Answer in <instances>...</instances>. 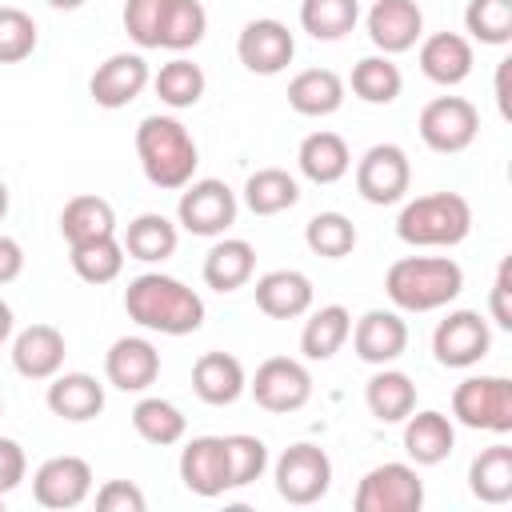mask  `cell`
Instances as JSON below:
<instances>
[{
  "label": "cell",
  "mask_w": 512,
  "mask_h": 512,
  "mask_svg": "<svg viewBox=\"0 0 512 512\" xmlns=\"http://www.w3.org/2000/svg\"><path fill=\"white\" fill-rule=\"evenodd\" d=\"M300 200V184L284 168H256L244 180V204L256 216H280Z\"/></svg>",
  "instance_id": "35"
},
{
  "label": "cell",
  "mask_w": 512,
  "mask_h": 512,
  "mask_svg": "<svg viewBox=\"0 0 512 512\" xmlns=\"http://www.w3.org/2000/svg\"><path fill=\"white\" fill-rule=\"evenodd\" d=\"M304 244L324 260H344L356 248V224L344 212H316L304 224Z\"/></svg>",
  "instance_id": "41"
},
{
  "label": "cell",
  "mask_w": 512,
  "mask_h": 512,
  "mask_svg": "<svg viewBox=\"0 0 512 512\" xmlns=\"http://www.w3.org/2000/svg\"><path fill=\"white\" fill-rule=\"evenodd\" d=\"M296 168L312 184H336V180H344L348 168H352L348 140L340 132H328V128L308 132L300 140V148H296Z\"/></svg>",
  "instance_id": "26"
},
{
  "label": "cell",
  "mask_w": 512,
  "mask_h": 512,
  "mask_svg": "<svg viewBox=\"0 0 512 512\" xmlns=\"http://www.w3.org/2000/svg\"><path fill=\"white\" fill-rule=\"evenodd\" d=\"M160 376V352L144 336H120L104 352V380L120 392H144Z\"/></svg>",
  "instance_id": "18"
},
{
  "label": "cell",
  "mask_w": 512,
  "mask_h": 512,
  "mask_svg": "<svg viewBox=\"0 0 512 512\" xmlns=\"http://www.w3.org/2000/svg\"><path fill=\"white\" fill-rule=\"evenodd\" d=\"M92 496V468L84 456H52L32 472V500L40 508H76Z\"/></svg>",
  "instance_id": "14"
},
{
  "label": "cell",
  "mask_w": 512,
  "mask_h": 512,
  "mask_svg": "<svg viewBox=\"0 0 512 512\" xmlns=\"http://www.w3.org/2000/svg\"><path fill=\"white\" fill-rule=\"evenodd\" d=\"M200 272H204V284H208L212 292H236V288H244V284L252 280V272H256V248H252L248 240H240V236H220V240L208 248Z\"/></svg>",
  "instance_id": "27"
},
{
  "label": "cell",
  "mask_w": 512,
  "mask_h": 512,
  "mask_svg": "<svg viewBox=\"0 0 512 512\" xmlns=\"http://www.w3.org/2000/svg\"><path fill=\"white\" fill-rule=\"evenodd\" d=\"M32 52H36V20L16 4H0V64H20Z\"/></svg>",
  "instance_id": "44"
},
{
  "label": "cell",
  "mask_w": 512,
  "mask_h": 512,
  "mask_svg": "<svg viewBox=\"0 0 512 512\" xmlns=\"http://www.w3.org/2000/svg\"><path fill=\"white\" fill-rule=\"evenodd\" d=\"M8 336H12V308L8 300H0V348L8 344Z\"/></svg>",
  "instance_id": "51"
},
{
  "label": "cell",
  "mask_w": 512,
  "mask_h": 512,
  "mask_svg": "<svg viewBox=\"0 0 512 512\" xmlns=\"http://www.w3.org/2000/svg\"><path fill=\"white\" fill-rule=\"evenodd\" d=\"M488 316L496 328L512 332V260H500V268H496V280L488 292Z\"/></svg>",
  "instance_id": "47"
},
{
  "label": "cell",
  "mask_w": 512,
  "mask_h": 512,
  "mask_svg": "<svg viewBox=\"0 0 512 512\" xmlns=\"http://www.w3.org/2000/svg\"><path fill=\"white\" fill-rule=\"evenodd\" d=\"M132 428H136V436H140L144 444L172 448V444L184 440L188 420H184V412H180L172 400H164V396H144V400H136V408H132Z\"/></svg>",
  "instance_id": "34"
},
{
  "label": "cell",
  "mask_w": 512,
  "mask_h": 512,
  "mask_svg": "<svg viewBox=\"0 0 512 512\" xmlns=\"http://www.w3.org/2000/svg\"><path fill=\"white\" fill-rule=\"evenodd\" d=\"M464 28L480 44H508L512 40V0H468L464 8Z\"/></svg>",
  "instance_id": "43"
},
{
  "label": "cell",
  "mask_w": 512,
  "mask_h": 512,
  "mask_svg": "<svg viewBox=\"0 0 512 512\" xmlns=\"http://www.w3.org/2000/svg\"><path fill=\"white\" fill-rule=\"evenodd\" d=\"M60 236L72 244H84V240H100V236H116V212L104 196L96 192H80L64 204L60 212Z\"/></svg>",
  "instance_id": "30"
},
{
  "label": "cell",
  "mask_w": 512,
  "mask_h": 512,
  "mask_svg": "<svg viewBox=\"0 0 512 512\" xmlns=\"http://www.w3.org/2000/svg\"><path fill=\"white\" fill-rule=\"evenodd\" d=\"M360 20V0H300V28L312 40H344Z\"/></svg>",
  "instance_id": "38"
},
{
  "label": "cell",
  "mask_w": 512,
  "mask_h": 512,
  "mask_svg": "<svg viewBox=\"0 0 512 512\" xmlns=\"http://www.w3.org/2000/svg\"><path fill=\"white\" fill-rule=\"evenodd\" d=\"M256 296V308L272 320H296L312 308V280L296 268H272L256 280L252 288Z\"/></svg>",
  "instance_id": "23"
},
{
  "label": "cell",
  "mask_w": 512,
  "mask_h": 512,
  "mask_svg": "<svg viewBox=\"0 0 512 512\" xmlns=\"http://www.w3.org/2000/svg\"><path fill=\"white\" fill-rule=\"evenodd\" d=\"M488 348H492V328L472 308L448 312L432 332V356L444 368H472L488 356Z\"/></svg>",
  "instance_id": "12"
},
{
  "label": "cell",
  "mask_w": 512,
  "mask_h": 512,
  "mask_svg": "<svg viewBox=\"0 0 512 512\" xmlns=\"http://www.w3.org/2000/svg\"><path fill=\"white\" fill-rule=\"evenodd\" d=\"M124 312L148 332L160 336H188L204 324V300L196 288H188L176 276L164 272H140L124 288Z\"/></svg>",
  "instance_id": "1"
},
{
  "label": "cell",
  "mask_w": 512,
  "mask_h": 512,
  "mask_svg": "<svg viewBox=\"0 0 512 512\" xmlns=\"http://www.w3.org/2000/svg\"><path fill=\"white\" fill-rule=\"evenodd\" d=\"M136 156H140L148 184L164 188V192H180L196 176V164H200V148H196L192 132L176 116H160V112L140 120Z\"/></svg>",
  "instance_id": "2"
},
{
  "label": "cell",
  "mask_w": 512,
  "mask_h": 512,
  "mask_svg": "<svg viewBox=\"0 0 512 512\" xmlns=\"http://www.w3.org/2000/svg\"><path fill=\"white\" fill-rule=\"evenodd\" d=\"M416 132L420 140L432 148V152H444V156H456L464 152L476 132H480V112L472 100L464 96H436L420 108V120H416Z\"/></svg>",
  "instance_id": "9"
},
{
  "label": "cell",
  "mask_w": 512,
  "mask_h": 512,
  "mask_svg": "<svg viewBox=\"0 0 512 512\" xmlns=\"http://www.w3.org/2000/svg\"><path fill=\"white\" fill-rule=\"evenodd\" d=\"M452 448H456V428H452V420L444 412H436V408L416 412L412 408L404 416V452H408L412 464L432 468V464L448 460Z\"/></svg>",
  "instance_id": "24"
},
{
  "label": "cell",
  "mask_w": 512,
  "mask_h": 512,
  "mask_svg": "<svg viewBox=\"0 0 512 512\" xmlns=\"http://www.w3.org/2000/svg\"><path fill=\"white\" fill-rule=\"evenodd\" d=\"M20 272H24V248H20L12 236L0 232V288L12 284Z\"/></svg>",
  "instance_id": "49"
},
{
  "label": "cell",
  "mask_w": 512,
  "mask_h": 512,
  "mask_svg": "<svg viewBox=\"0 0 512 512\" xmlns=\"http://www.w3.org/2000/svg\"><path fill=\"white\" fill-rule=\"evenodd\" d=\"M248 392H252V400H256L264 412L288 416V412H300V408L312 400V372L304 368V360L268 356V360L256 368V376L248 380Z\"/></svg>",
  "instance_id": "10"
},
{
  "label": "cell",
  "mask_w": 512,
  "mask_h": 512,
  "mask_svg": "<svg viewBox=\"0 0 512 512\" xmlns=\"http://www.w3.org/2000/svg\"><path fill=\"white\" fill-rule=\"evenodd\" d=\"M96 508L100 512H144L148 500L132 480H104L96 488Z\"/></svg>",
  "instance_id": "46"
},
{
  "label": "cell",
  "mask_w": 512,
  "mask_h": 512,
  "mask_svg": "<svg viewBox=\"0 0 512 512\" xmlns=\"http://www.w3.org/2000/svg\"><path fill=\"white\" fill-rule=\"evenodd\" d=\"M408 184H412V164L400 144H372L356 160V192H360V200H368L376 208L400 204Z\"/></svg>",
  "instance_id": "11"
},
{
  "label": "cell",
  "mask_w": 512,
  "mask_h": 512,
  "mask_svg": "<svg viewBox=\"0 0 512 512\" xmlns=\"http://www.w3.org/2000/svg\"><path fill=\"white\" fill-rule=\"evenodd\" d=\"M420 72L432 80V84H464L476 56H472V40L460 36V32H432V36H420Z\"/></svg>",
  "instance_id": "21"
},
{
  "label": "cell",
  "mask_w": 512,
  "mask_h": 512,
  "mask_svg": "<svg viewBox=\"0 0 512 512\" xmlns=\"http://www.w3.org/2000/svg\"><path fill=\"white\" fill-rule=\"evenodd\" d=\"M180 480L192 496H220L228 492V452L224 436H192L180 448Z\"/></svg>",
  "instance_id": "19"
},
{
  "label": "cell",
  "mask_w": 512,
  "mask_h": 512,
  "mask_svg": "<svg viewBox=\"0 0 512 512\" xmlns=\"http://www.w3.org/2000/svg\"><path fill=\"white\" fill-rule=\"evenodd\" d=\"M148 84H152V72L140 52H112L104 64H96L88 80V96L96 108L116 112V108H128Z\"/></svg>",
  "instance_id": "15"
},
{
  "label": "cell",
  "mask_w": 512,
  "mask_h": 512,
  "mask_svg": "<svg viewBox=\"0 0 512 512\" xmlns=\"http://www.w3.org/2000/svg\"><path fill=\"white\" fill-rule=\"evenodd\" d=\"M236 56L248 72L256 76H276L292 64L296 56V40L288 32L284 20H272V16H260V20H248L236 36Z\"/></svg>",
  "instance_id": "13"
},
{
  "label": "cell",
  "mask_w": 512,
  "mask_h": 512,
  "mask_svg": "<svg viewBox=\"0 0 512 512\" xmlns=\"http://www.w3.org/2000/svg\"><path fill=\"white\" fill-rule=\"evenodd\" d=\"M348 336H352V352H356L364 364H376V368L400 360L404 348H408V324H404L400 312H392V308H368V312L352 324Z\"/></svg>",
  "instance_id": "17"
},
{
  "label": "cell",
  "mask_w": 512,
  "mask_h": 512,
  "mask_svg": "<svg viewBox=\"0 0 512 512\" xmlns=\"http://www.w3.org/2000/svg\"><path fill=\"white\" fill-rule=\"evenodd\" d=\"M384 292L400 312H436L464 292V268L452 256H400L384 272Z\"/></svg>",
  "instance_id": "3"
},
{
  "label": "cell",
  "mask_w": 512,
  "mask_h": 512,
  "mask_svg": "<svg viewBox=\"0 0 512 512\" xmlns=\"http://www.w3.org/2000/svg\"><path fill=\"white\" fill-rule=\"evenodd\" d=\"M508 68H512V60H500V68H496V100H500L504 116H508Z\"/></svg>",
  "instance_id": "50"
},
{
  "label": "cell",
  "mask_w": 512,
  "mask_h": 512,
  "mask_svg": "<svg viewBox=\"0 0 512 512\" xmlns=\"http://www.w3.org/2000/svg\"><path fill=\"white\" fill-rule=\"evenodd\" d=\"M8 204H12V200H8V184L0 180V224H4V216H8Z\"/></svg>",
  "instance_id": "53"
},
{
  "label": "cell",
  "mask_w": 512,
  "mask_h": 512,
  "mask_svg": "<svg viewBox=\"0 0 512 512\" xmlns=\"http://www.w3.org/2000/svg\"><path fill=\"white\" fill-rule=\"evenodd\" d=\"M288 104L300 116H332L344 104V80L332 68H304L288 80Z\"/></svg>",
  "instance_id": "29"
},
{
  "label": "cell",
  "mask_w": 512,
  "mask_h": 512,
  "mask_svg": "<svg viewBox=\"0 0 512 512\" xmlns=\"http://www.w3.org/2000/svg\"><path fill=\"white\" fill-rule=\"evenodd\" d=\"M72 272L84 284H112L124 272V244L116 236H100V240H84L68 248Z\"/></svg>",
  "instance_id": "37"
},
{
  "label": "cell",
  "mask_w": 512,
  "mask_h": 512,
  "mask_svg": "<svg viewBox=\"0 0 512 512\" xmlns=\"http://www.w3.org/2000/svg\"><path fill=\"white\" fill-rule=\"evenodd\" d=\"M224 452H228V488H248L268 468V444L252 432L224 436Z\"/></svg>",
  "instance_id": "42"
},
{
  "label": "cell",
  "mask_w": 512,
  "mask_h": 512,
  "mask_svg": "<svg viewBox=\"0 0 512 512\" xmlns=\"http://www.w3.org/2000/svg\"><path fill=\"white\" fill-rule=\"evenodd\" d=\"M244 388H248V376L232 352H204L192 364V392L212 408L236 404L244 396Z\"/></svg>",
  "instance_id": "25"
},
{
  "label": "cell",
  "mask_w": 512,
  "mask_h": 512,
  "mask_svg": "<svg viewBox=\"0 0 512 512\" xmlns=\"http://www.w3.org/2000/svg\"><path fill=\"white\" fill-rule=\"evenodd\" d=\"M44 400H48L52 416H60L68 424H84L104 412V384L92 372H56Z\"/></svg>",
  "instance_id": "22"
},
{
  "label": "cell",
  "mask_w": 512,
  "mask_h": 512,
  "mask_svg": "<svg viewBox=\"0 0 512 512\" xmlns=\"http://www.w3.org/2000/svg\"><path fill=\"white\" fill-rule=\"evenodd\" d=\"M364 404L380 424H400L412 408H416V384L408 372L400 368H380L368 384H364Z\"/></svg>",
  "instance_id": "31"
},
{
  "label": "cell",
  "mask_w": 512,
  "mask_h": 512,
  "mask_svg": "<svg viewBox=\"0 0 512 512\" xmlns=\"http://www.w3.org/2000/svg\"><path fill=\"white\" fill-rule=\"evenodd\" d=\"M272 480H276L280 500H288L296 508H308V504L328 496V488H332V460H328L324 448L300 440V444H288L276 456Z\"/></svg>",
  "instance_id": "6"
},
{
  "label": "cell",
  "mask_w": 512,
  "mask_h": 512,
  "mask_svg": "<svg viewBox=\"0 0 512 512\" xmlns=\"http://www.w3.org/2000/svg\"><path fill=\"white\" fill-rule=\"evenodd\" d=\"M352 332V312L344 304H324L316 308L308 320H304V332H300V352L304 360H332L344 340Z\"/></svg>",
  "instance_id": "32"
},
{
  "label": "cell",
  "mask_w": 512,
  "mask_h": 512,
  "mask_svg": "<svg viewBox=\"0 0 512 512\" xmlns=\"http://www.w3.org/2000/svg\"><path fill=\"white\" fill-rule=\"evenodd\" d=\"M364 28H368V40L384 56H396V52H408V48L420 44L424 12H420L416 0H376L364 16Z\"/></svg>",
  "instance_id": "16"
},
{
  "label": "cell",
  "mask_w": 512,
  "mask_h": 512,
  "mask_svg": "<svg viewBox=\"0 0 512 512\" xmlns=\"http://www.w3.org/2000/svg\"><path fill=\"white\" fill-rule=\"evenodd\" d=\"M0 416H4V396H0Z\"/></svg>",
  "instance_id": "54"
},
{
  "label": "cell",
  "mask_w": 512,
  "mask_h": 512,
  "mask_svg": "<svg viewBox=\"0 0 512 512\" xmlns=\"http://www.w3.org/2000/svg\"><path fill=\"white\" fill-rule=\"evenodd\" d=\"M472 232V204L460 192H424L396 216V236L412 248H452Z\"/></svg>",
  "instance_id": "4"
},
{
  "label": "cell",
  "mask_w": 512,
  "mask_h": 512,
  "mask_svg": "<svg viewBox=\"0 0 512 512\" xmlns=\"http://www.w3.org/2000/svg\"><path fill=\"white\" fill-rule=\"evenodd\" d=\"M236 208H240L236 204V192L224 180L204 176V180H188L180 188L176 220L192 236H224L236 224Z\"/></svg>",
  "instance_id": "8"
},
{
  "label": "cell",
  "mask_w": 512,
  "mask_h": 512,
  "mask_svg": "<svg viewBox=\"0 0 512 512\" xmlns=\"http://www.w3.org/2000/svg\"><path fill=\"white\" fill-rule=\"evenodd\" d=\"M68 340L52 324H28L24 332L12 336V368L24 380H52L64 368Z\"/></svg>",
  "instance_id": "20"
},
{
  "label": "cell",
  "mask_w": 512,
  "mask_h": 512,
  "mask_svg": "<svg viewBox=\"0 0 512 512\" xmlns=\"http://www.w3.org/2000/svg\"><path fill=\"white\" fill-rule=\"evenodd\" d=\"M48 8H56V12H76L80 4H88V0H44Z\"/></svg>",
  "instance_id": "52"
},
{
  "label": "cell",
  "mask_w": 512,
  "mask_h": 512,
  "mask_svg": "<svg viewBox=\"0 0 512 512\" xmlns=\"http://www.w3.org/2000/svg\"><path fill=\"white\" fill-rule=\"evenodd\" d=\"M120 244H124V256H128V260L164 264V260L176 252L180 232H176V224H172L164 212H140L136 220H128Z\"/></svg>",
  "instance_id": "28"
},
{
  "label": "cell",
  "mask_w": 512,
  "mask_h": 512,
  "mask_svg": "<svg viewBox=\"0 0 512 512\" xmlns=\"http://www.w3.org/2000/svg\"><path fill=\"white\" fill-rule=\"evenodd\" d=\"M468 488L480 504H508L512 500V448L492 444L468 464Z\"/></svg>",
  "instance_id": "33"
},
{
  "label": "cell",
  "mask_w": 512,
  "mask_h": 512,
  "mask_svg": "<svg viewBox=\"0 0 512 512\" xmlns=\"http://www.w3.org/2000/svg\"><path fill=\"white\" fill-rule=\"evenodd\" d=\"M0 508H4V492H0Z\"/></svg>",
  "instance_id": "55"
},
{
  "label": "cell",
  "mask_w": 512,
  "mask_h": 512,
  "mask_svg": "<svg viewBox=\"0 0 512 512\" xmlns=\"http://www.w3.org/2000/svg\"><path fill=\"white\" fill-rule=\"evenodd\" d=\"M164 8H168V0H124V32L136 48H156L160 44Z\"/></svg>",
  "instance_id": "45"
},
{
  "label": "cell",
  "mask_w": 512,
  "mask_h": 512,
  "mask_svg": "<svg viewBox=\"0 0 512 512\" xmlns=\"http://www.w3.org/2000/svg\"><path fill=\"white\" fill-rule=\"evenodd\" d=\"M152 88H156L160 104H168V108H176V112H180V108L200 104V96H204V88H208V76H204V68H200V64H192V60L176 56V60L160 64V72L152 76Z\"/></svg>",
  "instance_id": "36"
},
{
  "label": "cell",
  "mask_w": 512,
  "mask_h": 512,
  "mask_svg": "<svg viewBox=\"0 0 512 512\" xmlns=\"http://www.w3.org/2000/svg\"><path fill=\"white\" fill-rule=\"evenodd\" d=\"M24 472H28V456H24V448H20L12 436H0V492L8 496L12 488H20Z\"/></svg>",
  "instance_id": "48"
},
{
  "label": "cell",
  "mask_w": 512,
  "mask_h": 512,
  "mask_svg": "<svg viewBox=\"0 0 512 512\" xmlns=\"http://www.w3.org/2000/svg\"><path fill=\"white\" fill-rule=\"evenodd\" d=\"M352 504H356V512H420L424 480L412 464L388 460V464H376L372 472H364Z\"/></svg>",
  "instance_id": "7"
},
{
  "label": "cell",
  "mask_w": 512,
  "mask_h": 512,
  "mask_svg": "<svg viewBox=\"0 0 512 512\" xmlns=\"http://www.w3.org/2000/svg\"><path fill=\"white\" fill-rule=\"evenodd\" d=\"M452 416L476 432H512V380L508 376H468L452 392Z\"/></svg>",
  "instance_id": "5"
},
{
  "label": "cell",
  "mask_w": 512,
  "mask_h": 512,
  "mask_svg": "<svg viewBox=\"0 0 512 512\" xmlns=\"http://www.w3.org/2000/svg\"><path fill=\"white\" fill-rule=\"evenodd\" d=\"M208 32V12L200 0H168L164 8V20H160V44L156 48H168V52H188L204 40Z\"/></svg>",
  "instance_id": "40"
},
{
  "label": "cell",
  "mask_w": 512,
  "mask_h": 512,
  "mask_svg": "<svg viewBox=\"0 0 512 512\" xmlns=\"http://www.w3.org/2000/svg\"><path fill=\"white\" fill-rule=\"evenodd\" d=\"M348 84H352V92H356L364 104H392V100L400 96V88H404V76H400V68L392 64V56L380 52V56L356 60Z\"/></svg>",
  "instance_id": "39"
}]
</instances>
